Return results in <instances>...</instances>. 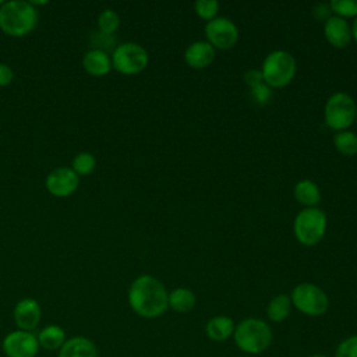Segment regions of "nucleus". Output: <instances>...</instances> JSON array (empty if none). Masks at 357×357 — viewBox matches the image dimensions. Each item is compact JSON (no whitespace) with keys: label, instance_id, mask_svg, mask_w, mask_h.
<instances>
[{"label":"nucleus","instance_id":"13","mask_svg":"<svg viewBox=\"0 0 357 357\" xmlns=\"http://www.w3.org/2000/svg\"><path fill=\"white\" fill-rule=\"evenodd\" d=\"M324 36L331 46L343 49L351 42V25L347 20L332 15L324 22Z\"/></svg>","mask_w":357,"mask_h":357},{"label":"nucleus","instance_id":"25","mask_svg":"<svg viewBox=\"0 0 357 357\" xmlns=\"http://www.w3.org/2000/svg\"><path fill=\"white\" fill-rule=\"evenodd\" d=\"M333 15L340 18H356L357 17V0H332L329 1Z\"/></svg>","mask_w":357,"mask_h":357},{"label":"nucleus","instance_id":"15","mask_svg":"<svg viewBox=\"0 0 357 357\" xmlns=\"http://www.w3.org/2000/svg\"><path fill=\"white\" fill-rule=\"evenodd\" d=\"M59 357H98V347L85 336H73L61 346Z\"/></svg>","mask_w":357,"mask_h":357},{"label":"nucleus","instance_id":"22","mask_svg":"<svg viewBox=\"0 0 357 357\" xmlns=\"http://www.w3.org/2000/svg\"><path fill=\"white\" fill-rule=\"evenodd\" d=\"M333 146L339 153L344 156L357 155V134L351 130H343V131L335 132Z\"/></svg>","mask_w":357,"mask_h":357},{"label":"nucleus","instance_id":"7","mask_svg":"<svg viewBox=\"0 0 357 357\" xmlns=\"http://www.w3.org/2000/svg\"><path fill=\"white\" fill-rule=\"evenodd\" d=\"M289 296L293 307L307 317H321L329 310L326 291L315 283L301 282L293 287Z\"/></svg>","mask_w":357,"mask_h":357},{"label":"nucleus","instance_id":"4","mask_svg":"<svg viewBox=\"0 0 357 357\" xmlns=\"http://www.w3.org/2000/svg\"><path fill=\"white\" fill-rule=\"evenodd\" d=\"M259 70L264 81L272 89H279L287 86L293 81L297 71V63L290 52L276 49L265 56Z\"/></svg>","mask_w":357,"mask_h":357},{"label":"nucleus","instance_id":"19","mask_svg":"<svg viewBox=\"0 0 357 357\" xmlns=\"http://www.w3.org/2000/svg\"><path fill=\"white\" fill-rule=\"evenodd\" d=\"M293 310V304L289 294L280 293L273 296L266 305V317L271 322L279 324L286 321Z\"/></svg>","mask_w":357,"mask_h":357},{"label":"nucleus","instance_id":"20","mask_svg":"<svg viewBox=\"0 0 357 357\" xmlns=\"http://www.w3.org/2000/svg\"><path fill=\"white\" fill-rule=\"evenodd\" d=\"M169 308L176 312H190L197 304L195 293L188 287H176L169 291Z\"/></svg>","mask_w":357,"mask_h":357},{"label":"nucleus","instance_id":"37","mask_svg":"<svg viewBox=\"0 0 357 357\" xmlns=\"http://www.w3.org/2000/svg\"><path fill=\"white\" fill-rule=\"evenodd\" d=\"M233 357H241V356H233Z\"/></svg>","mask_w":357,"mask_h":357},{"label":"nucleus","instance_id":"27","mask_svg":"<svg viewBox=\"0 0 357 357\" xmlns=\"http://www.w3.org/2000/svg\"><path fill=\"white\" fill-rule=\"evenodd\" d=\"M250 89V95H251V99L259 105V106H265L269 103L271 98H272V88L264 81V82H259Z\"/></svg>","mask_w":357,"mask_h":357},{"label":"nucleus","instance_id":"2","mask_svg":"<svg viewBox=\"0 0 357 357\" xmlns=\"http://www.w3.org/2000/svg\"><path fill=\"white\" fill-rule=\"evenodd\" d=\"M273 333L271 325L257 317H248L236 324L233 332L234 344L247 354H261L272 344Z\"/></svg>","mask_w":357,"mask_h":357},{"label":"nucleus","instance_id":"21","mask_svg":"<svg viewBox=\"0 0 357 357\" xmlns=\"http://www.w3.org/2000/svg\"><path fill=\"white\" fill-rule=\"evenodd\" d=\"M39 346L47 351L60 350L61 346L66 343L67 336L61 326L59 325H47L38 333Z\"/></svg>","mask_w":357,"mask_h":357},{"label":"nucleus","instance_id":"12","mask_svg":"<svg viewBox=\"0 0 357 357\" xmlns=\"http://www.w3.org/2000/svg\"><path fill=\"white\" fill-rule=\"evenodd\" d=\"M13 317L18 329L32 332L40 322L42 308L35 298L25 297L15 304Z\"/></svg>","mask_w":357,"mask_h":357},{"label":"nucleus","instance_id":"16","mask_svg":"<svg viewBox=\"0 0 357 357\" xmlns=\"http://www.w3.org/2000/svg\"><path fill=\"white\" fill-rule=\"evenodd\" d=\"M82 67L88 74L93 77H102L109 74L112 70V57L103 50L91 49L82 57Z\"/></svg>","mask_w":357,"mask_h":357},{"label":"nucleus","instance_id":"23","mask_svg":"<svg viewBox=\"0 0 357 357\" xmlns=\"http://www.w3.org/2000/svg\"><path fill=\"white\" fill-rule=\"evenodd\" d=\"M96 167V159L91 152H79L74 156L71 169L78 174V176H86L92 173Z\"/></svg>","mask_w":357,"mask_h":357},{"label":"nucleus","instance_id":"26","mask_svg":"<svg viewBox=\"0 0 357 357\" xmlns=\"http://www.w3.org/2000/svg\"><path fill=\"white\" fill-rule=\"evenodd\" d=\"M194 11L201 20L208 22L218 17L219 3L216 0H198L194 3Z\"/></svg>","mask_w":357,"mask_h":357},{"label":"nucleus","instance_id":"29","mask_svg":"<svg viewBox=\"0 0 357 357\" xmlns=\"http://www.w3.org/2000/svg\"><path fill=\"white\" fill-rule=\"evenodd\" d=\"M93 49H99V50H103L107 53V50H114L116 46V39L113 38V35H107V33H103V32H95V36H93Z\"/></svg>","mask_w":357,"mask_h":357},{"label":"nucleus","instance_id":"34","mask_svg":"<svg viewBox=\"0 0 357 357\" xmlns=\"http://www.w3.org/2000/svg\"><path fill=\"white\" fill-rule=\"evenodd\" d=\"M307 357H329V356H326V354H311V356H307Z\"/></svg>","mask_w":357,"mask_h":357},{"label":"nucleus","instance_id":"8","mask_svg":"<svg viewBox=\"0 0 357 357\" xmlns=\"http://www.w3.org/2000/svg\"><path fill=\"white\" fill-rule=\"evenodd\" d=\"M112 68L124 75H135L144 71L149 63L146 49L137 42H124L112 52Z\"/></svg>","mask_w":357,"mask_h":357},{"label":"nucleus","instance_id":"36","mask_svg":"<svg viewBox=\"0 0 357 357\" xmlns=\"http://www.w3.org/2000/svg\"><path fill=\"white\" fill-rule=\"evenodd\" d=\"M1 4H3V1H1V0H0V6H1Z\"/></svg>","mask_w":357,"mask_h":357},{"label":"nucleus","instance_id":"3","mask_svg":"<svg viewBox=\"0 0 357 357\" xmlns=\"http://www.w3.org/2000/svg\"><path fill=\"white\" fill-rule=\"evenodd\" d=\"M38 22V10L31 1L11 0L0 6V29L10 36L29 33Z\"/></svg>","mask_w":357,"mask_h":357},{"label":"nucleus","instance_id":"9","mask_svg":"<svg viewBox=\"0 0 357 357\" xmlns=\"http://www.w3.org/2000/svg\"><path fill=\"white\" fill-rule=\"evenodd\" d=\"M204 32L206 42L215 50H229L234 47L240 39V31L236 22L222 15L208 21L205 24Z\"/></svg>","mask_w":357,"mask_h":357},{"label":"nucleus","instance_id":"10","mask_svg":"<svg viewBox=\"0 0 357 357\" xmlns=\"http://www.w3.org/2000/svg\"><path fill=\"white\" fill-rule=\"evenodd\" d=\"M1 347L7 357H35L40 349L33 332L21 329L7 333Z\"/></svg>","mask_w":357,"mask_h":357},{"label":"nucleus","instance_id":"18","mask_svg":"<svg viewBox=\"0 0 357 357\" xmlns=\"http://www.w3.org/2000/svg\"><path fill=\"white\" fill-rule=\"evenodd\" d=\"M296 201L304 208H315L321 202V190L318 184L310 178H303L293 188Z\"/></svg>","mask_w":357,"mask_h":357},{"label":"nucleus","instance_id":"31","mask_svg":"<svg viewBox=\"0 0 357 357\" xmlns=\"http://www.w3.org/2000/svg\"><path fill=\"white\" fill-rule=\"evenodd\" d=\"M244 82L248 88L259 84V82H264V77H262V73L259 68H250L244 73Z\"/></svg>","mask_w":357,"mask_h":357},{"label":"nucleus","instance_id":"28","mask_svg":"<svg viewBox=\"0 0 357 357\" xmlns=\"http://www.w3.org/2000/svg\"><path fill=\"white\" fill-rule=\"evenodd\" d=\"M335 357H357V335H351L340 340L336 346Z\"/></svg>","mask_w":357,"mask_h":357},{"label":"nucleus","instance_id":"6","mask_svg":"<svg viewBox=\"0 0 357 357\" xmlns=\"http://www.w3.org/2000/svg\"><path fill=\"white\" fill-rule=\"evenodd\" d=\"M357 105L347 92L332 93L324 106V123L335 132L349 130L354 124Z\"/></svg>","mask_w":357,"mask_h":357},{"label":"nucleus","instance_id":"11","mask_svg":"<svg viewBox=\"0 0 357 357\" xmlns=\"http://www.w3.org/2000/svg\"><path fill=\"white\" fill-rule=\"evenodd\" d=\"M46 190L54 197H68L79 185V176L71 167H57L52 170L45 180Z\"/></svg>","mask_w":357,"mask_h":357},{"label":"nucleus","instance_id":"32","mask_svg":"<svg viewBox=\"0 0 357 357\" xmlns=\"http://www.w3.org/2000/svg\"><path fill=\"white\" fill-rule=\"evenodd\" d=\"M14 73L11 67L6 63H0V86H7L13 82Z\"/></svg>","mask_w":357,"mask_h":357},{"label":"nucleus","instance_id":"5","mask_svg":"<svg viewBox=\"0 0 357 357\" xmlns=\"http://www.w3.org/2000/svg\"><path fill=\"white\" fill-rule=\"evenodd\" d=\"M328 216L321 208H303L294 218L293 234L300 244L312 247L324 238Z\"/></svg>","mask_w":357,"mask_h":357},{"label":"nucleus","instance_id":"30","mask_svg":"<svg viewBox=\"0 0 357 357\" xmlns=\"http://www.w3.org/2000/svg\"><path fill=\"white\" fill-rule=\"evenodd\" d=\"M311 13H312L314 20L319 21V22H325L328 18H331L333 15L329 3H318V4H315L312 7Z\"/></svg>","mask_w":357,"mask_h":357},{"label":"nucleus","instance_id":"14","mask_svg":"<svg viewBox=\"0 0 357 357\" xmlns=\"http://www.w3.org/2000/svg\"><path fill=\"white\" fill-rule=\"evenodd\" d=\"M216 50L206 40H195L184 50V61L194 70H202L211 66Z\"/></svg>","mask_w":357,"mask_h":357},{"label":"nucleus","instance_id":"35","mask_svg":"<svg viewBox=\"0 0 357 357\" xmlns=\"http://www.w3.org/2000/svg\"><path fill=\"white\" fill-rule=\"evenodd\" d=\"M354 123H356V124H357V114H356V120H354Z\"/></svg>","mask_w":357,"mask_h":357},{"label":"nucleus","instance_id":"33","mask_svg":"<svg viewBox=\"0 0 357 357\" xmlns=\"http://www.w3.org/2000/svg\"><path fill=\"white\" fill-rule=\"evenodd\" d=\"M350 25H351V39L357 43V17L353 20Z\"/></svg>","mask_w":357,"mask_h":357},{"label":"nucleus","instance_id":"1","mask_svg":"<svg viewBox=\"0 0 357 357\" xmlns=\"http://www.w3.org/2000/svg\"><path fill=\"white\" fill-rule=\"evenodd\" d=\"M166 286L152 275L137 276L128 289V305L141 318L153 319L169 308Z\"/></svg>","mask_w":357,"mask_h":357},{"label":"nucleus","instance_id":"24","mask_svg":"<svg viewBox=\"0 0 357 357\" xmlns=\"http://www.w3.org/2000/svg\"><path fill=\"white\" fill-rule=\"evenodd\" d=\"M119 25H120V17L112 8L103 10L98 17V26H99V31L103 33L113 35L117 31Z\"/></svg>","mask_w":357,"mask_h":357},{"label":"nucleus","instance_id":"17","mask_svg":"<svg viewBox=\"0 0 357 357\" xmlns=\"http://www.w3.org/2000/svg\"><path fill=\"white\" fill-rule=\"evenodd\" d=\"M236 324L227 315H215L205 324V333L212 342H225L233 336Z\"/></svg>","mask_w":357,"mask_h":357}]
</instances>
